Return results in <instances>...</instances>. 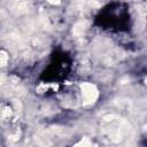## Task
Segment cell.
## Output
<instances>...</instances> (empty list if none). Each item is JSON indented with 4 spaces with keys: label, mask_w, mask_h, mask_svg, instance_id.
<instances>
[{
    "label": "cell",
    "mask_w": 147,
    "mask_h": 147,
    "mask_svg": "<svg viewBox=\"0 0 147 147\" xmlns=\"http://www.w3.org/2000/svg\"><path fill=\"white\" fill-rule=\"evenodd\" d=\"M80 90H82V95H83V105L88 106L95 102L99 95V91L95 85L91 83H82L80 84Z\"/></svg>",
    "instance_id": "6da1fadb"
},
{
    "label": "cell",
    "mask_w": 147,
    "mask_h": 147,
    "mask_svg": "<svg viewBox=\"0 0 147 147\" xmlns=\"http://www.w3.org/2000/svg\"><path fill=\"white\" fill-rule=\"evenodd\" d=\"M87 29V23L86 22H78L74 25V29H72V33L75 36H79V34H83V32Z\"/></svg>",
    "instance_id": "7a4b0ae2"
},
{
    "label": "cell",
    "mask_w": 147,
    "mask_h": 147,
    "mask_svg": "<svg viewBox=\"0 0 147 147\" xmlns=\"http://www.w3.org/2000/svg\"><path fill=\"white\" fill-rule=\"evenodd\" d=\"M92 142L90 141V139L87 137H84L80 141H78L77 144L74 145V147H92Z\"/></svg>",
    "instance_id": "3957f363"
},
{
    "label": "cell",
    "mask_w": 147,
    "mask_h": 147,
    "mask_svg": "<svg viewBox=\"0 0 147 147\" xmlns=\"http://www.w3.org/2000/svg\"><path fill=\"white\" fill-rule=\"evenodd\" d=\"M8 62V54L5 51L0 52V67H5Z\"/></svg>",
    "instance_id": "277c9868"
},
{
    "label": "cell",
    "mask_w": 147,
    "mask_h": 147,
    "mask_svg": "<svg viewBox=\"0 0 147 147\" xmlns=\"http://www.w3.org/2000/svg\"><path fill=\"white\" fill-rule=\"evenodd\" d=\"M11 108L10 107H5L3 108V110H2V113H1V115H2V117L3 118H8V117H10L11 116Z\"/></svg>",
    "instance_id": "5b68a950"
},
{
    "label": "cell",
    "mask_w": 147,
    "mask_h": 147,
    "mask_svg": "<svg viewBox=\"0 0 147 147\" xmlns=\"http://www.w3.org/2000/svg\"><path fill=\"white\" fill-rule=\"evenodd\" d=\"M49 3H52V5H60L61 2L60 1H49Z\"/></svg>",
    "instance_id": "8992f818"
},
{
    "label": "cell",
    "mask_w": 147,
    "mask_h": 147,
    "mask_svg": "<svg viewBox=\"0 0 147 147\" xmlns=\"http://www.w3.org/2000/svg\"><path fill=\"white\" fill-rule=\"evenodd\" d=\"M90 5H91V6H99L100 3H98V2H91Z\"/></svg>",
    "instance_id": "52a82bcc"
}]
</instances>
